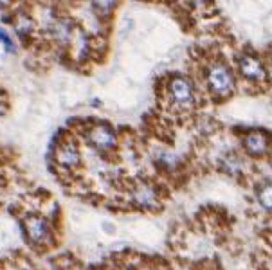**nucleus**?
<instances>
[{"label": "nucleus", "instance_id": "obj_5", "mask_svg": "<svg viewBox=\"0 0 272 270\" xmlns=\"http://www.w3.org/2000/svg\"><path fill=\"white\" fill-rule=\"evenodd\" d=\"M170 96L177 105H190L191 99H193V87L184 77H173L170 81Z\"/></svg>", "mask_w": 272, "mask_h": 270}, {"label": "nucleus", "instance_id": "obj_3", "mask_svg": "<svg viewBox=\"0 0 272 270\" xmlns=\"http://www.w3.org/2000/svg\"><path fill=\"white\" fill-rule=\"evenodd\" d=\"M87 139L97 150H112L116 146V134L108 124H94L87 134Z\"/></svg>", "mask_w": 272, "mask_h": 270}, {"label": "nucleus", "instance_id": "obj_6", "mask_svg": "<svg viewBox=\"0 0 272 270\" xmlns=\"http://www.w3.org/2000/svg\"><path fill=\"white\" fill-rule=\"evenodd\" d=\"M54 159L63 168H76L79 164V150L74 142H61L54 153Z\"/></svg>", "mask_w": 272, "mask_h": 270}, {"label": "nucleus", "instance_id": "obj_12", "mask_svg": "<svg viewBox=\"0 0 272 270\" xmlns=\"http://www.w3.org/2000/svg\"><path fill=\"white\" fill-rule=\"evenodd\" d=\"M271 67H272V54H271Z\"/></svg>", "mask_w": 272, "mask_h": 270}, {"label": "nucleus", "instance_id": "obj_9", "mask_svg": "<svg viewBox=\"0 0 272 270\" xmlns=\"http://www.w3.org/2000/svg\"><path fill=\"white\" fill-rule=\"evenodd\" d=\"M15 29H17V33L20 36H29L31 33H33V29H35V22L31 20L27 15H20V17L17 18V25H15Z\"/></svg>", "mask_w": 272, "mask_h": 270}, {"label": "nucleus", "instance_id": "obj_11", "mask_svg": "<svg viewBox=\"0 0 272 270\" xmlns=\"http://www.w3.org/2000/svg\"><path fill=\"white\" fill-rule=\"evenodd\" d=\"M0 43L4 45V49H6L7 53H13L15 51V43H13V40L9 38V35H7L6 31L0 29Z\"/></svg>", "mask_w": 272, "mask_h": 270}, {"label": "nucleus", "instance_id": "obj_1", "mask_svg": "<svg viewBox=\"0 0 272 270\" xmlns=\"http://www.w3.org/2000/svg\"><path fill=\"white\" fill-rule=\"evenodd\" d=\"M207 85L218 96H229L234 88V77H233L229 67L224 63H213L207 69Z\"/></svg>", "mask_w": 272, "mask_h": 270}, {"label": "nucleus", "instance_id": "obj_7", "mask_svg": "<svg viewBox=\"0 0 272 270\" xmlns=\"http://www.w3.org/2000/svg\"><path fill=\"white\" fill-rule=\"evenodd\" d=\"M243 146L251 155L254 157H260L267 152V146H269V141H267V135L261 134V132H253L249 134L245 139H243Z\"/></svg>", "mask_w": 272, "mask_h": 270}, {"label": "nucleus", "instance_id": "obj_4", "mask_svg": "<svg viewBox=\"0 0 272 270\" xmlns=\"http://www.w3.org/2000/svg\"><path fill=\"white\" fill-rule=\"evenodd\" d=\"M238 67H240V72L247 79H251V81H263L267 76V72L263 69V65L260 63V59H256L254 56H249V54L240 56Z\"/></svg>", "mask_w": 272, "mask_h": 270}, {"label": "nucleus", "instance_id": "obj_10", "mask_svg": "<svg viewBox=\"0 0 272 270\" xmlns=\"http://www.w3.org/2000/svg\"><path fill=\"white\" fill-rule=\"evenodd\" d=\"M258 200H260L261 207L272 209V184H263L258 189Z\"/></svg>", "mask_w": 272, "mask_h": 270}, {"label": "nucleus", "instance_id": "obj_8", "mask_svg": "<svg viewBox=\"0 0 272 270\" xmlns=\"http://www.w3.org/2000/svg\"><path fill=\"white\" fill-rule=\"evenodd\" d=\"M134 200L141 207H155L157 206V193H155V189L152 186L141 184L134 191Z\"/></svg>", "mask_w": 272, "mask_h": 270}, {"label": "nucleus", "instance_id": "obj_2", "mask_svg": "<svg viewBox=\"0 0 272 270\" xmlns=\"http://www.w3.org/2000/svg\"><path fill=\"white\" fill-rule=\"evenodd\" d=\"M24 231L33 245H45L51 240V225L43 216H36V214L27 216L24 222Z\"/></svg>", "mask_w": 272, "mask_h": 270}]
</instances>
